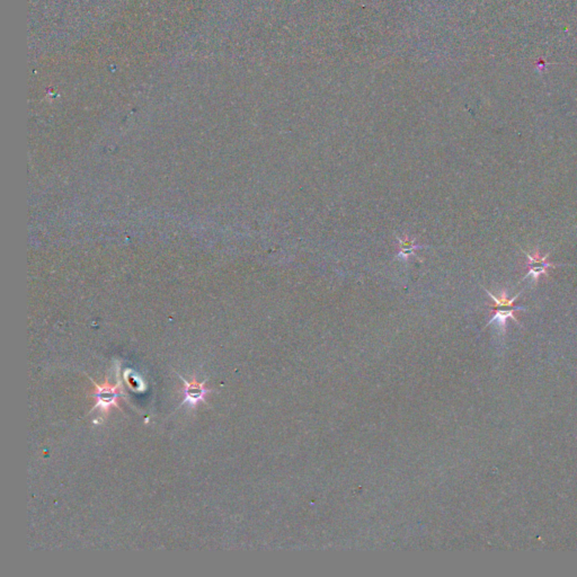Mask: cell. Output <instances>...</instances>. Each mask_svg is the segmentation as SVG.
<instances>
[{
  "mask_svg": "<svg viewBox=\"0 0 577 577\" xmlns=\"http://www.w3.org/2000/svg\"><path fill=\"white\" fill-rule=\"evenodd\" d=\"M92 380L95 385V391L93 392L95 399H96V405H95L93 410L96 408H100L103 413H108L112 407H117L120 408L117 399L122 397V382L119 381L116 385H111L108 380L103 384V385H98L96 382Z\"/></svg>",
  "mask_w": 577,
  "mask_h": 577,
  "instance_id": "cell-1",
  "label": "cell"
},
{
  "mask_svg": "<svg viewBox=\"0 0 577 577\" xmlns=\"http://www.w3.org/2000/svg\"><path fill=\"white\" fill-rule=\"evenodd\" d=\"M485 291L486 294H489L492 298L493 301H494V305H493L494 316H493L492 321H489V325L495 323V321H498L500 324L504 325L507 318H512L514 321H518L515 316L516 312L518 310H524L525 309V307H522V305H515L516 299H518V296H520L521 292H519L515 296H513L512 299H509L507 298V291L505 290L502 291L501 296H495L494 294H492L487 289H485Z\"/></svg>",
  "mask_w": 577,
  "mask_h": 577,
  "instance_id": "cell-2",
  "label": "cell"
},
{
  "mask_svg": "<svg viewBox=\"0 0 577 577\" xmlns=\"http://www.w3.org/2000/svg\"><path fill=\"white\" fill-rule=\"evenodd\" d=\"M521 251L523 252L525 256L528 257L527 265L529 267L528 274L523 276L522 281L523 280H527L528 278H531L535 283H538L541 275L549 276V269L557 267V265H554L551 263L547 262V258L549 256V253L545 255V256H541L539 248H536V251L532 254H529L528 252L523 251V249H521Z\"/></svg>",
  "mask_w": 577,
  "mask_h": 577,
  "instance_id": "cell-3",
  "label": "cell"
},
{
  "mask_svg": "<svg viewBox=\"0 0 577 577\" xmlns=\"http://www.w3.org/2000/svg\"><path fill=\"white\" fill-rule=\"evenodd\" d=\"M178 377L182 379V381L185 385L183 391L185 398L180 403V406H183L184 404L189 403L192 408H196V405L199 403L207 404L205 396L212 391L211 389H207L205 387L207 379L203 382H199L196 380V376H193L192 380L187 381V379H184L180 375H178Z\"/></svg>",
  "mask_w": 577,
  "mask_h": 577,
  "instance_id": "cell-4",
  "label": "cell"
},
{
  "mask_svg": "<svg viewBox=\"0 0 577 577\" xmlns=\"http://www.w3.org/2000/svg\"><path fill=\"white\" fill-rule=\"evenodd\" d=\"M414 248H415V246H413V242H410V240H405V242H403V245H401V254H403L404 256L410 255V254H413Z\"/></svg>",
  "mask_w": 577,
  "mask_h": 577,
  "instance_id": "cell-5",
  "label": "cell"
}]
</instances>
